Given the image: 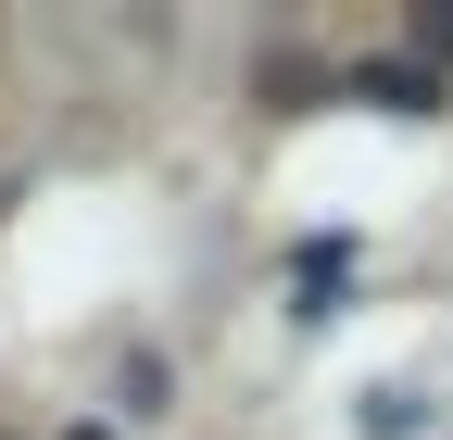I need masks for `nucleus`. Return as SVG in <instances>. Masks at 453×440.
I'll return each mask as SVG.
<instances>
[{"instance_id":"f257e3e1","label":"nucleus","mask_w":453,"mask_h":440,"mask_svg":"<svg viewBox=\"0 0 453 440\" xmlns=\"http://www.w3.org/2000/svg\"><path fill=\"white\" fill-rule=\"evenodd\" d=\"M416 38H428V50H441V64H453V13H416Z\"/></svg>"}]
</instances>
